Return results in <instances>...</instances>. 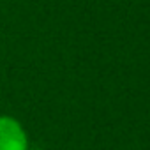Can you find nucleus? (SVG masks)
<instances>
[{
  "label": "nucleus",
  "instance_id": "nucleus-1",
  "mask_svg": "<svg viewBox=\"0 0 150 150\" xmlns=\"http://www.w3.org/2000/svg\"><path fill=\"white\" fill-rule=\"evenodd\" d=\"M0 150H28V139L23 125L7 115L0 117Z\"/></svg>",
  "mask_w": 150,
  "mask_h": 150
}]
</instances>
